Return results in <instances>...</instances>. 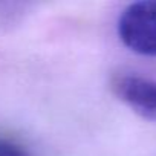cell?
<instances>
[{"instance_id":"2","label":"cell","mask_w":156,"mask_h":156,"mask_svg":"<svg viewBox=\"0 0 156 156\" xmlns=\"http://www.w3.org/2000/svg\"><path fill=\"white\" fill-rule=\"evenodd\" d=\"M112 89L130 110L156 122V81L138 75H121L112 81Z\"/></svg>"},{"instance_id":"3","label":"cell","mask_w":156,"mask_h":156,"mask_svg":"<svg viewBox=\"0 0 156 156\" xmlns=\"http://www.w3.org/2000/svg\"><path fill=\"white\" fill-rule=\"evenodd\" d=\"M0 156H32V151L20 138L0 130Z\"/></svg>"},{"instance_id":"1","label":"cell","mask_w":156,"mask_h":156,"mask_svg":"<svg viewBox=\"0 0 156 156\" xmlns=\"http://www.w3.org/2000/svg\"><path fill=\"white\" fill-rule=\"evenodd\" d=\"M124 46L144 57H156V0L130 3L118 20Z\"/></svg>"}]
</instances>
